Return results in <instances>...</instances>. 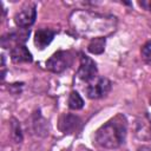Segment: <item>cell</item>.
<instances>
[{"mask_svg": "<svg viewBox=\"0 0 151 151\" xmlns=\"http://www.w3.org/2000/svg\"><path fill=\"white\" fill-rule=\"evenodd\" d=\"M71 63H72L71 52L58 51L46 61V67L54 73H60V72L65 71L71 65Z\"/></svg>", "mask_w": 151, "mask_h": 151, "instance_id": "obj_2", "label": "cell"}, {"mask_svg": "<svg viewBox=\"0 0 151 151\" xmlns=\"http://www.w3.org/2000/svg\"><path fill=\"white\" fill-rule=\"evenodd\" d=\"M150 104H151V98H150Z\"/></svg>", "mask_w": 151, "mask_h": 151, "instance_id": "obj_14", "label": "cell"}, {"mask_svg": "<svg viewBox=\"0 0 151 151\" xmlns=\"http://www.w3.org/2000/svg\"><path fill=\"white\" fill-rule=\"evenodd\" d=\"M88 52L93 53V54H100L104 52L105 50V38L103 37H98L91 40V42L87 46Z\"/></svg>", "mask_w": 151, "mask_h": 151, "instance_id": "obj_9", "label": "cell"}, {"mask_svg": "<svg viewBox=\"0 0 151 151\" xmlns=\"http://www.w3.org/2000/svg\"><path fill=\"white\" fill-rule=\"evenodd\" d=\"M84 106V100L77 91H72L68 97V107L72 110H80Z\"/></svg>", "mask_w": 151, "mask_h": 151, "instance_id": "obj_10", "label": "cell"}, {"mask_svg": "<svg viewBox=\"0 0 151 151\" xmlns=\"http://www.w3.org/2000/svg\"><path fill=\"white\" fill-rule=\"evenodd\" d=\"M80 119L73 114H64L59 120V129L64 133H73L80 126Z\"/></svg>", "mask_w": 151, "mask_h": 151, "instance_id": "obj_6", "label": "cell"}, {"mask_svg": "<svg viewBox=\"0 0 151 151\" xmlns=\"http://www.w3.org/2000/svg\"><path fill=\"white\" fill-rule=\"evenodd\" d=\"M139 6H142L143 8L147 9V11H151V0H145V1H139L138 2Z\"/></svg>", "mask_w": 151, "mask_h": 151, "instance_id": "obj_13", "label": "cell"}, {"mask_svg": "<svg viewBox=\"0 0 151 151\" xmlns=\"http://www.w3.org/2000/svg\"><path fill=\"white\" fill-rule=\"evenodd\" d=\"M78 76L81 80L87 81V83H91L93 79L97 78L96 63L87 55H81L80 58V66L78 70Z\"/></svg>", "mask_w": 151, "mask_h": 151, "instance_id": "obj_5", "label": "cell"}, {"mask_svg": "<svg viewBox=\"0 0 151 151\" xmlns=\"http://www.w3.org/2000/svg\"><path fill=\"white\" fill-rule=\"evenodd\" d=\"M110 88H111V83L109 79L97 77L91 83H88L86 87V93H87V97L91 99H99L106 96Z\"/></svg>", "mask_w": 151, "mask_h": 151, "instance_id": "obj_3", "label": "cell"}, {"mask_svg": "<svg viewBox=\"0 0 151 151\" xmlns=\"http://www.w3.org/2000/svg\"><path fill=\"white\" fill-rule=\"evenodd\" d=\"M142 57L147 64H151V41H147L142 47Z\"/></svg>", "mask_w": 151, "mask_h": 151, "instance_id": "obj_11", "label": "cell"}, {"mask_svg": "<svg viewBox=\"0 0 151 151\" xmlns=\"http://www.w3.org/2000/svg\"><path fill=\"white\" fill-rule=\"evenodd\" d=\"M54 38V32L48 28H39L34 34V44L39 50H44Z\"/></svg>", "mask_w": 151, "mask_h": 151, "instance_id": "obj_7", "label": "cell"}, {"mask_svg": "<svg viewBox=\"0 0 151 151\" xmlns=\"http://www.w3.org/2000/svg\"><path fill=\"white\" fill-rule=\"evenodd\" d=\"M35 18H37L35 6L32 5V4H29V5L24 6L19 12L15 13V15H14V22L20 28H27V27H29L31 25L34 24Z\"/></svg>", "mask_w": 151, "mask_h": 151, "instance_id": "obj_4", "label": "cell"}, {"mask_svg": "<svg viewBox=\"0 0 151 151\" xmlns=\"http://www.w3.org/2000/svg\"><path fill=\"white\" fill-rule=\"evenodd\" d=\"M127 122L123 114H117L103 126H100L96 133V142L104 149L119 147L126 137Z\"/></svg>", "mask_w": 151, "mask_h": 151, "instance_id": "obj_1", "label": "cell"}, {"mask_svg": "<svg viewBox=\"0 0 151 151\" xmlns=\"http://www.w3.org/2000/svg\"><path fill=\"white\" fill-rule=\"evenodd\" d=\"M11 59L14 63H31L32 54L25 45H15L11 50Z\"/></svg>", "mask_w": 151, "mask_h": 151, "instance_id": "obj_8", "label": "cell"}, {"mask_svg": "<svg viewBox=\"0 0 151 151\" xmlns=\"http://www.w3.org/2000/svg\"><path fill=\"white\" fill-rule=\"evenodd\" d=\"M12 136H13V138L15 139V142H21V139H22V134H21L20 126H19L18 122L14 120V119H13V123H12Z\"/></svg>", "mask_w": 151, "mask_h": 151, "instance_id": "obj_12", "label": "cell"}]
</instances>
